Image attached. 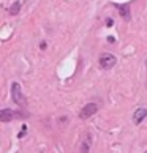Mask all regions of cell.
Masks as SVG:
<instances>
[{
	"label": "cell",
	"mask_w": 147,
	"mask_h": 153,
	"mask_svg": "<svg viewBox=\"0 0 147 153\" xmlns=\"http://www.w3.org/2000/svg\"><path fill=\"white\" fill-rule=\"evenodd\" d=\"M11 96H13V101L18 106L24 107L27 104V100H25V96H24V93H22V90H21V85L18 82H13V85H11Z\"/></svg>",
	"instance_id": "cell-1"
},
{
	"label": "cell",
	"mask_w": 147,
	"mask_h": 153,
	"mask_svg": "<svg viewBox=\"0 0 147 153\" xmlns=\"http://www.w3.org/2000/svg\"><path fill=\"white\" fill-rule=\"evenodd\" d=\"M97 111H98L97 104H95V103H89V104H86L81 109V112H79V118H81V120H87V118H90L92 115L97 114Z\"/></svg>",
	"instance_id": "cell-2"
},
{
	"label": "cell",
	"mask_w": 147,
	"mask_h": 153,
	"mask_svg": "<svg viewBox=\"0 0 147 153\" xmlns=\"http://www.w3.org/2000/svg\"><path fill=\"white\" fill-rule=\"evenodd\" d=\"M90 145H92V136L89 131H84L81 136V142H79V153H89Z\"/></svg>",
	"instance_id": "cell-3"
},
{
	"label": "cell",
	"mask_w": 147,
	"mask_h": 153,
	"mask_svg": "<svg viewBox=\"0 0 147 153\" xmlns=\"http://www.w3.org/2000/svg\"><path fill=\"white\" fill-rule=\"evenodd\" d=\"M116 57L112 54H109V52H106V54H103L100 57V66L103 68V70H111L112 66L116 65Z\"/></svg>",
	"instance_id": "cell-4"
},
{
	"label": "cell",
	"mask_w": 147,
	"mask_h": 153,
	"mask_svg": "<svg viewBox=\"0 0 147 153\" xmlns=\"http://www.w3.org/2000/svg\"><path fill=\"white\" fill-rule=\"evenodd\" d=\"M22 117H24L22 114L14 112V111H11V109H2V111H0V120H2L3 123L13 120V118H22Z\"/></svg>",
	"instance_id": "cell-5"
},
{
	"label": "cell",
	"mask_w": 147,
	"mask_h": 153,
	"mask_svg": "<svg viewBox=\"0 0 147 153\" xmlns=\"http://www.w3.org/2000/svg\"><path fill=\"white\" fill-rule=\"evenodd\" d=\"M146 117H147V109L139 107V109H136V111H134V114H133V123L134 125H139Z\"/></svg>",
	"instance_id": "cell-6"
},
{
	"label": "cell",
	"mask_w": 147,
	"mask_h": 153,
	"mask_svg": "<svg viewBox=\"0 0 147 153\" xmlns=\"http://www.w3.org/2000/svg\"><path fill=\"white\" fill-rule=\"evenodd\" d=\"M116 8L119 10V13H120L122 18H130V7L128 5H116Z\"/></svg>",
	"instance_id": "cell-7"
},
{
	"label": "cell",
	"mask_w": 147,
	"mask_h": 153,
	"mask_svg": "<svg viewBox=\"0 0 147 153\" xmlns=\"http://www.w3.org/2000/svg\"><path fill=\"white\" fill-rule=\"evenodd\" d=\"M19 11H21V2H14V3L10 7V14H11V16L19 14Z\"/></svg>",
	"instance_id": "cell-8"
},
{
	"label": "cell",
	"mask_w": 147,
	"mask_h": 153,
	"mask_svg": "<svg viewBox=\"0 0 147 153\" xmlns=\"http://www.w3.org/2000/svg\"><path fill=\"white\" fill-rule=\"evenodd\" d=\"M27 133V126H22V131L19 133V136H18V137H22V136H24Z\"/></svg>",
	"instance_id": "cell-9"
},
{
	"label": "cell",
	"mask_w": 147,
	"mask_h": 153,
	"mask_svg": "<svg viewBox=\"0 0 147 153\" xmlns=\"http://www.w3.org/2000/svg\"><path fill=\"white\" fill-rule=\"evenodd\" d=\"M108 41L109 43H116V38L114 36H108Z\"/></svg>",
	"instance_id": "cell-10"
},
{
	"label": "cell",
	"mask_w": 147,
	"mask_h": 153,
	"mask_svg": "<svg viewBox=\"0 0 147 153\" xmlns=\"http://www.w3.org/2000/svg\"><path fill=\"white\" fill-rule=\"evenodd\" d=\"M106 25L111 27V25H112V19H106Z\"/></svg>",
	"instance_id": "cell-11"
},
{
	"label": "cell",
	"mask_w": 147,
	"mask_h": 153,
	"mask_svg": "<svg viewBox=\"0 0 147 153\" xmlns=\"http://www.w3.org/2000/svg\"><path fill=\"white\" fill-rule=\"evenodd\" d=\"M146 66H147V60H146Z\"/></svg>",
	"instance_id": "cell-12"
},
{
	"label": "cell",
	"mask_w": 147,
	"mask_h": 153,
	"mask_svg": "<svg viewBox=\"0 0 147 153\" xmlns=\"http://www.w3.org/2000/svg\"><path fill=\"white\" fill-rule=\"evenodd\" d=\"M146 153H147V150H146Z\"/></svg>",
	"instance_id": "cell-13"
}]
</instances>
